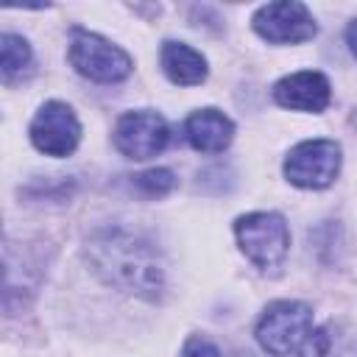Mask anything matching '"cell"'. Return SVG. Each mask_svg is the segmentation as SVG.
Returning <instances> with one entry per match:
<instances>
[{
    "label": "cell",
    "mask_w": 357,
    "mask_h": 357,
    "mask_svg": "<svg viewBox=\"0 0 357 357\" xmlns=\"http://www.w3.org/2000/svg\"><path fill=\"white\" fill-rule=\"evenodd\" d=\"M298 351V357H357V326L332 318L312 329Z\"/></svg>",
    "instance_id": "30bf717a"
},
{
    "label": "cell",
    "mask_w": 357,
    "mask_h": 357,
    "mask_svg": "<svg viewBox=\"0 0 357 357\" xmlns=\"http://www.w3.org/2000/svg\"><path fill=\"white\" fill-rule=\"evenodd\" d=\"M312 332V310L301 301H273L257 324L259 346L273 357H287L304 346Z\"/></svg>",
    "instance_id": "7a4b0ae2"
},
{
    "label": "cell",
    "mask_w": 357,
    "mask_h": 357,
    "mask_svg": "<svg viewBox=\"0 0 357 357\" xmlns=\"http://www.w3.org/2000/svg\"><path fill=\"white\" fill-rule=\"evenodd\" d=\"M254 31L273 42V45H290V42H307L315 36L318 25L312 14L307 11L304 3L296 0H282V3H268L257 8L254 14Z\"/></svg>",
    "instance_id": "8992f818"
},
{
    "label": "cell",
    "mask_w": 357,
    "mask_h": 357,
    "mask_svg": "<svg viewBox=\"0 0 357 357\" xmlns=\"http://www.w3.org/2000/svg\"><path fill=\"white\" fill-rule=\"evenodd\" d=\"M70 64L100 84H114L123 81L131 73V59L126 50L112 45L109 39L89 33V31H75L70 42Z\"/></svg>",
    "instance_id": "277c9868"
},
{
    "label": "cell",
    "mask_w": 357,
    "mask_h": 357,
    "mask_svg": "<svg viewBox=\"0 0 357 357\" xmlns=\"http://www.w3.org/2000/svg\"><path fill=\"white\" fill-rule=\"evenodd\" d=\"M234 234H237L243 254L265 271L276 268L287 257L290 231H287L284 218L276 212H251V215L237 218Z\"/></svg>",
    "instance_id": "3957f363"
},
{
    "label": "cell",
    "mask_w": 357,
    "mask_h": 357,
    "mask_svg": "<svg viewBox=\"0 0 357 357\" xmlns=\"http://www.w3.org/2000/svg\"><path fill=\"white\" fill-rule=\"evenodd\" d=\"M86 259L95 268V273L139 298H156L165 287V265L151 240H145L137 231L128 229H100L86 243Z\"/></svg>",
    "instance_id": "6da1fadb"
},
{
    "label": "cell",
    "mask_w": 357,
    "mask_h": 357,
    "mask_svg": "<svg viewBox=\"0 0 357 357\" xmlns=\"http://www.w3.org/2000/svg\"><path fill=\"white\" fill-rule=\"evenodd\" d=\"M134 187L148 198H162L176 187V176L167 167H153V170L134 176Z\"/></svg>",
    "instance_id": "5bb4252c"
},
{
    "label": "cell",
    "mask_w": 357,
    "mask_h": 357,
    "mask_svg": "<svg viewBox=\"0 0 357 357\" xmlns=\"http://www.w3.org/2000/svg\"><path fill=\"white\" fill-rule=\"evenodd\" d=\"M0 64H3V81L6 84L20 78L31 64L28 42L22 36H17V33H3V39H0Z\"/></svg>",
    "instance_id": "4fadbf2b"
},
{
    "label": "cell",
    "mask_w": 357,
    "mask_h": 357,
    "mask_svg": "<svg viewBox=\"0 0 357 357\" xmlns=\"http://www.w3.org/2000/svg\"><path fill=\"white\" fill-rule=\"evenodd\" d=\"M81 139V123L75 112L61 100H47L33 123H31V142L47 156H67L75 151Z\"/></svg>",
    "instance_id": "52a82bcc"
},
{
    "label": "cell",
    "mask_w": 357,
    "mask_h": 357,
    "mask_svg": "<svg viewBox=\"0 0 357 357\" xmlns=\"http://www.w3.org/2000/svg\"><path fill=\"white\" fill-rule=\"evenodd\" d=\"M340 170V145L335 139L298 142L284 159V176L290 184L304 190L329 187Z\"/></svg>",
    "instance_id": "5b68a950"
},
{
    "label": "cell",
    "mask_w": 357,
    "mask_h": 357,
    "mask_svg": "<svg viewBox=\"0 0 357 357\" xmlns=\"http://www.w3.org/2000/svg\"><path fill=\"white\" fill-rule=\"evenodd\" d=\"M346 42H349V50L357 56V20L349 22V28H346Z\"/></svg>",
    "instance_id": "2e32d148"
},
{
    "label": "cell",
    "mask_w": 357,
    "mask_h": 357,
    "mask_svg": "<svg viewBox=\"0 0 357 357\" xmlns=\"http://www.w3.org/2000/svg\"><path fill=\"white\" fill-rule=\"evenodd\" d=\"M187 139L195 151H204V153H220L231 137H234V126L231 120L218 112V109H198L187 117Z\"/></svg>",
    "instance_id": "8fae6325"
},
{
    "label": "cell",
    "mask_w": 357,
    "mask_h": 357,
    "mask_svg": "<svg viewBox=\"0 0 357 357\" xmlns=\"http://www.w3.org/2000/svg\"><path fill=\"white\" fill-rule=\"evenodd\" d=\"M181 357H220V351L215 349V343H209L206 337L195 335V337H190V340L184 343Z\"/></svg>",
    "instance_id": "9a60e30c"
},
{
    "label": "cell",
    "mask_w": 357,
    "mask_h": 357,
    "mask_svg": "<svg viewBox=\"0 0 357 357\" xmlns=\"http://www.w3.org/2000/svg\"><path fill=\"white\" fill-rule=\"evenodd\" d=\"M167 137H170V131H167L165 117L156 112H148V109L128 112L114 126V145L128 159L156 156L167 145Z\"/></svg>",
    "instance_id": "ba28073f"
},
{
    "label": "cell",
    "mask_w": 357,
    "mask_h": 357,
    "mask_svg": "<svg viewBox=\"0 0 357 357\" xmlns=\"http://www.w3.org/2000/svg\"><path fill=\"white\" fill-rule=\"evenodd\" d=\"M159 59L165 75L178 86H195L206 78V59L184 42H165Z\"/></svg>",
    "instance_id": "7c38bea8"
},
{
    "label": "cell",
    "mask_w": 357,
    "mask_h": 357,
    "mask_svg": "<svg viewBox=\"0 0 357 357\" xmlns=\"http://www.w3.org/2000/svg\"><path fill=\"white\" fill-rule=\"evenodd\" d=\"M329 95H332V86L326 75L315 70L293 73L273 86L276 103L284 109H296V112H324L329 103Z\"/></svg>",
    "instance_id": "9c48e42d"
}]
</instances>
